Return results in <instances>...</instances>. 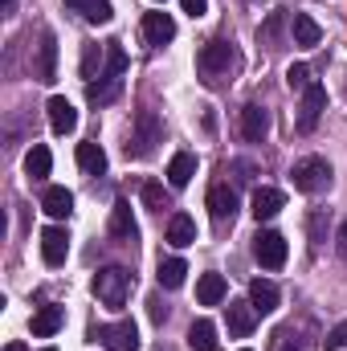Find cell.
Segmentation results:
<instances>
[{
    "label": "cell",
    "instance_id": "b9f144b4",
    "mask_svg": "<svg viewBox=\"0 0 347 351\" xmlns=\"http://www.w3.org/2000/svg\"><path fill=\"white\" fill-rule=\"evenodd\" d=\"M41 351H58V348H41Z\"/></svg>",
    "mask_w": 347,
    "mask_h": 351
},
{
    "label": "cell",
    "instance_id": "ac0fdd59",
    "mask_svg": "<svg viewBox=\"0 0 347 351\" xmlns=\"http://www.w3.org/2000/svg\"><path fill=\"white\" fill-rule=\"evenodd\" d=\"M282 204H286V196H282L278 188H254L250 213H254L258 221H270V217H278V213H282Z\"/></svg>",
    "mask_w": 347,
    "mask_h": 351
},
{
    "label": "cell",
    "instance_id": "f546056e",
    "mask_svg": "<svg viewBox=\"0 0 347 351\" xmlns=\"http://www.w3.org/2000/svg\"><path fill=\"white\" fill-rule=\"evenodd\" d=\"M282 25H286V8H274V12L265 16V25L258 29V41H261V45H270V49H278L274 41H278V33H282Z\"/></svg>",
    "mask_w": 347,
    "mask_h": 351
},
{
    "label": "cell",
    "instance_id": "7a4b0ae2",
    "mask_svg": "<svg viewBox=\"0 0 347 351\" xmlns=\"http://www.w3.org/2000/svg\"><path fill=\"white\" fill-rule=\"evenodd\" d=\"M164 143V119L156 110H139L135 114V127H131V139H127V156L131 160H152Z\"/></svg>",
    "mask_w": 347,
    "mask_h": 351
},
{
    "label": "cell",
    "instance_id": "ba28073f",
    "mask_svg": "<svg viewBox=\"0 0 347 351\" xmlns=\"http://www.w3.org/2000/svg\"><path fill=\"white\" fill-rule=\"evenodd\" d=\"M323 110H327V90L319 86V82H311V86L302 90V106H298V131L302 135H311L315 127H319V119H323Z\"/></svg>",
    "mask_w": 347,
    "mask_h": 351
},
{
    "label": "cell",
    "instance_id": "9c48e42d",
    "mask_svg": "<svg viewBox=\"0 0 347 351\" xmlns=\"http://www.w3.org/2000/svg\"><path fill=\"white\" fill-rule=\"evenodd\" d=\"M33 78L37 82H53L58 78V37L45 29L41 45H37V62H33Z\"/></svg>",
    "mask_w": 347,
    "mask_h": 351
},
{
    "label": "cell",
    "instance_id": "4316f807",
    "mask_svg": "<svg viewBox=\"0 0 347 351\" xmlns=\"http://www.w3.org/2000/svg\"><path fill=\"white\" fill-rule=\"evenodd\" d=\"M49 168H53L49 147H45V143H33V152L25 156V172L33 176V180H45V176H49Z\"/></svg>",
    "mask_w": 347,
    "mask_h": 351
},
{
    "label": "cell",
    "instance_id": "d4e9b609",
    "mask_svg": "<svg viewBox=\"0 0 347 351\" xmlns=\"http://www.w3.org/2000/svg\"><path fill=\"white\" fill-rule=\"evenodd\" d=\"M78 168L90 176H102L106 172V152L94 143V139H86V143H78Z\"/></svg>",
    "mask_w": 347,
    "mask_h": 351
},
{
    "label": "cell",
    "instance_id": "836d02e7",
    "mask_svg": "<svg viewBox=\"0 0 347 351\" xmlns=\"http://www.w3.org/2000/svg\"><path fill=\"white\" fill-rule=\"evenodd\" d=\"M274 351H302V339L290 327H282V331H274Z\"/></svg>",
    "mask_w": 347,
    "mask_h": 351
},
{
    "label": "cell",
    "instance_id": "e575fe53",
    "mask_svg": "<svg viewBox=\"0 0 347 351\" xmlns=\"http://www.w3.org/2000/svg\"><path fill=\"white\" fill-rule=\"evenodd\" d=\"M323 348H327V351H339V348H347V323H339V327H335V331H331V335L323 339Z\"/></svg>",
    "mask_w": 347,
    "mask_h": 351
},
{
    "label": "cell",
    "instance_id": "5b68a950",
    "mask_svg": "<svg viewBox=\"0 0 347 351\" xmlns=\"http://www.w3.org/2000/svg\"><path fill=\"white\" fill-rule=\"evenodd\" d=\"M331 164L323 160V156H302L294 168H290V180H294V188L298 192H307V196H315V192H327L331 188Z\"/></svg>",
    "mask_w": 347,
    "mask_h": 351
},
{
    "label": "cell",
    "instance_id": "f35d334b",
    "mask_svg": "<svg viewBox=\"0 0 347 351\" xmlns=\"http://www.w3.org/2000/svg\"><path fill=\"white\" fill-rule=\"evenodd\" d=\"M339 254H347V221H344V229H339Z\"/></svg>",
    "mask_w": 347,
    "mask_h": 351
},
{
    "label": "cell",
    "instance_id": "d6a6232c",
    "mask_svg": "<svg viewBox=\"0 0 347 351\" xmlns=\"http://www.w3.org/2000/svg\"><path fill=\"white\" fill-rule=\"evenodd\" d=\"M286 86H290V90H307V86H311V66L294 62V66L286 70Z\"/></svg>",
    "mask_w": 347,
    "mask_h": 351
},
{
    "label": "cell",
    "instance_id": "5bb4252c",
    "mask_svg": "<svg viewBox=\"0 0 347 351\" xmlns=\"http://www.w3.org/2000/svg\"><path fill=\"white\" fill-rule=\"evenodd\" d=\"M225 323H229V335H237V339L254 335V327H258L254 302H229V306H225Z\"/></svg>",
    "mask_w": 347,
    "mask_h": 351
},
{
    "label": "cell",
    "instance_id": "9a60e30c",
    "mask_svg": "<svg viewBox=\"0 0 347 351\" xmlns=\"http://www.w3.org/2000/svg\"><path fill=\"white\" fill-rule=\"evenodd\" d=\"M143 37H147V45H168L176 37L172 12H147L143 16Z\"/></svg>",
    "mask_w": 347,
    "mask_h": 351
},
{
    "label": "cell",
    "instance_id": "ffe728a7",
    "mask_svg": "<svg viewBox=\"0 0 347 351\" xmlns=\"http://www.w3.org/2000/svg\"><path fill=\"white\" fill-rule=\"evenodd\" d=\"M225 294H229V286H225L221 274H200V282H196V302L200 306H221Z\"/></svg>",
    "mask_w": 347,
    "mask_h": 351
},
{
    "label": "cell",
    "instance_id": "1f68e13d",
    "mask_svg": "<svg viewBox=\"0 0 347 351\" xmlns=\"http://www.w3.org/2000/svg\"><path fill=\"white\" fill-rule=\"evenodd\" d=\"M98 62H106V49H98V45H86V49H82V78H86V86L94 82V78H98V74H94V66H98Z\"/></svg>",
    "mask_w": 347,
    "mask_h": 351
},
{
    "label": "cell",
    "instance_id": "484cf974",
    "mask_svg": "<svg viewBox=\"0 0 347 351\" xmlns=\"http://www.w3.org/2000/svg\"><path fill=\"white\" fill-rule=\"evenodd\" d=\"M188 348L192 351H217V327L208 319H196L188 327Z\"/></svg>",
    "mask_w": 347,
    "mask_h": 351
},
{
    "label": "cell",
    "instance_id": "30bf717a",
    "mask_svg": "<svg viewBox=\"0 0 347 351\" xmlns=\"http://www.w3.org/2000/svg\"><path fill=\"white\" fill-rule=\"evenodd\" d=\"M66 254H70V233L62 225L41 229V258H45V265H62Z\"/></svg>",
    "mask_w": 347,
    "mask_h": 351
},
{
    "label": "cell",
    "instance_id": "6da1fadb",
    "mask_svg": "<svg viewBox=\"0 0 347 351\" xmlns=\"http://www.w3.org/2000/svg\"><path fill=\"white\" fill-rule=\"evenodd\" d=\"M123 74H127V53H123L119 41H106V66H102L98 82H90L86 86L90 106H106V102H115L119 90H123Z\"/></svg>",
    "mask_w": 347,
    "mask_h": 351
},
{
    "label": "cell",
    "instance_id": "7402d4cb",
    "mask_svg": "<svg viewBox=\"0 0 347 351\" xmlns=\"http://www.w3.org/2000/svg\"><path fill=\"white\" fill-rule=\"evenodd\" d=\"M62 323H66V311L49 302V306H41V311L33 315V335H37V339H49V335L62 331Z\"/></svg>",
    "mask_w": 347,
    "mask_h": 351
},
{
    "label": "cell",
    "instance_id": "7bdbcfd3",
    "mask_svg": "<svg viewBox=\"0 0 347 351\" xmlns=\"http://www.w3.org/2000/svg\"><path fill=\"white\" fill-rule=\"evenodd\" d=\"M156 4H164V0H156Z\"/></svg>",
    "mask_w": 347,
    "mask_h": 351
},
{
    "label": "cell",
    "instance_id": "f1b7e54d",
    "mask_svg": "<svg viewBox=\"0 0 347 351\" xmlns=\"http://www.w3.org/2000/svg\"><path fill=\"white\" fill-rule=\"evenodd\" d=\"M139 200H143L147 208H156V213H164V208H168V192H164V184H160V180H143V184H139Z\"/></svg>",
    "mask_w": 347,
    "mask_h": 351
},
{
    "label": "cell",
    "instance_id": "ee69618b",
    "mask_svg": "<svg viewBox=\"0 0 347 351\" xmlns=\"http://www.w3.org/2000/svg\"><path fill=\"white\" fill-rule=\"evenodd\" d=\"M241 351H250V348H241Z\"/></svg>",
    "mask_w": 347,
    "mask_h": 351
},
{
    "label": "cell",
    "instance_id": "4fadbf2b",
    "mask_svg": "<svg viewBox=\"0 0 347 351\" xmlns=\"http://www.w3.org/2000/svg\"><path fill=\"white\" fill-rule=\"evenodd\" d=\"M110 237L123 245H135V237H139V225H135L127 200H115V208H110Z\"/></svg>",
    "mask_w": 347,
    "mask_h": 351
},
{
    "label": "cell",
    "instance_id": "3957f363",
    "mask_svg": "<svg viewBox=\"0 0 347 351\" xmlns=\"http://www.w3.org/2000/svg\"><path fill=\"white\" fill-rule=\"evenodd\" d=\"M131 286H135V278H131V269H123V265H106V269L94 274V298H98L102 306H110V311H123V306H127Z\"/></svg>",
    "mask_w": 347,
    "mask_h": 351
},
{
    "label": "cell",
    "instance_id": "8fae6325",
    "mask_svg": "<svg viewBox=\"0 0 347 351\" xmlns=\"http://www.w3.org/2000/svg\"><path fill=\"white\" fill-rule=\"evenodd\" d=\"M45 110H49V127H53V135H70V131L78 127V110H74V102H70L66 94H53Z\"/></svg>",
    "mask_w": 347,
    "mask_h": 351
},
{
    "label": "cell",
    "instance_id": "ab89813d",
    "mask_svg": "<svg viewBox=\"0 0 347 351\" xmlns=\"http://www.w3.org/2000/svg\"><path fill=\"white\" fill-rule=\"evenodd\" d=\"M4 351H29V348H25V343H8Z\"/></svg>",
    "mask_w": 347,
    "mask_h": 351
},
{
    "label": "cell",
    "instance_id": "44dd1931",
    "mask_svg": "<svg viewBox=\"0 0 347 351\" xmlns=\"http://www.w3.org/2000/svg\"><path fill=\"white\" fill-rule=\"evenodd\" d=\"M278 286L270 282V278H254L250 282V302H254V311L258 315H270V311H278Z\"/></svg>",
    "mask_w": 347,
    "mask_h": 351
},
{
    "label": "cell",
    "instance_id": "83f0119b",
    "mask_svg": "<svg viewBox=\"0 0 347 351\" xmlns=\"http://www.w3.org/2000/svg\"><path fill=\"white\" fill-rule=\"evenodd\" d=\"M184 274H188L184 258H168V262H160V269H156V278H160V286H164V290L184 286Z\"/></svg>",
    "mask_w": 347,
    "mask_h": 351
},
{
    "label": "cell",
    "instance_id": "8d00e7d4",
    "mask_svg": "<svg viewBox=\"0 0 347 351\" xmlns=\"http://www.w3.org/2000/svg\"><path fill=\"white\" fill-rule=\"evenodd\" d=\"M152 319H156V323H164V319H168V306H164L160 298H152Z\"/></svg>",
    "mask_w": 347,
    "mask_h": 351
},
{
    "label": "cell",
    "instance_id": "52a82bcc",
    "mask_svg": "<svg viewBox=\"0 0 347 351\" xmlns=\"http://www.w3.org/2000/svg\"><path fill=\"white\" fill-rule=\"evenodd\" d=\"M254 262L261 269H282L286 265V237L274 233V229H258V237H254Z\"/></svg>",
    "mask_w": 347,
    "mask_h": 351
},
{
    "label": "cell",
    "instance_id": "2e32d148",
    "mask_svg": "<svg viewBox=\"0 0 347 351\" xmlns=\"http://www.w3.org/2000/svg\"><path fill=\"white\" fill-rule=\"evenodd\" d=\"M41 208H45L53 221H66V217L74 213V192H70V188H62V184H53V188H45V192H41Z\"/></svg>",
    "mask_w": 347,
    "mask_h": 351
},
{
    "label": "cell",
    "instance_id": "60d3db41",
    "mask_svg": "<svg viewBox=\"0 0 347 351\" xmlns=\"http://www.w3.org/2000/svg\"><path fill=\"white\" fill-rule=\"evenodd\" d=\"M12 4H16V0H4V12H12Z\"/></svg>",
    "mask_w": 347,
    "mask_h": 351
},
{
    "label": "cell",
    "instance_id": "74e56055",
    "mask_svg": "<svg viewBox=\"0 0 347 351\" xmlns=\"http://www.w3.org/2000/svg\"><path fill=\"white\" fill-rule=\"evenodd\" d=\"M66 4H70V8H78V12L86 16V12H90V8H94V4H98V0H66Z\"/></svg>",
    "mask_w": 347,
    "mask_h": 351
},
{
    "label": "cell",
    "instance_id": "cb8c5ba5",
    "mask_svg": "<svg viewBox=\"0 0 347 351\" xmlns=\"http://www.w3.org/2000/svg\"><path fill=\"white\" fill-rule=\"evenodd\" d=\"M168 241H172L176 250H184V245L196 241V221L188 213H176L172 221H168Z\"/></svg>",
    "mask_w": 347,
    "mask_h": 351
},
{
    "label": "cell",
    "instance_id": "4dcf8cb0",
    "mask_svg": "<svg viewBox=\"0 0 347 351\" xmlns=\"http://www.w3.org/2000/svg\"><path fill=\"white\" fill-rule=\"evenodd\" d=\"M307 233H311V245H315V250L327 241V213H323V208H315V213L307 217Z\"/></svg>",
    "mask_w": 347,
    "mask_h": 351
},
{
    "label": "cell",
    "instance_id": "e0dca14e",
    "mask_svg": "<svg viewBox=\"0 0 347 351\" xmlns=\"http://www.w3.org/2000/svg\"><path fill=\"white\" fill-rule=\"evenodd\" d=\"M265 131H270V110L258 106V102H250V106L241 110V135H246L250 143H261Z\"/></svg>",
    "mask_w": 347,
    "mask_h": 351
},
{
    "label": "cell",
    "instance_id": "8992f818",
    "mask_svg": "<svg viewBox=\"0 0 347 351\" xmlns=\"http://www.w3.org/2000/svg\"><path fill=\"white\" fill-rule=\"evenodd\" d=\"M94 339L106 351H139V331L131 319H119V323H102L94 327Z\"/></svg>",
    "mask_w": 347,
    "mask_h": 351
},
{
    "label": "cell",
    "instance_id": "277c9868",
    "mask_svg": "<svg viewBox=\"0 0 347 351\" xmlns=\"http://www.w3.org/2000/svg\"><path fill=\"white\" fill-rule=\"evenodd\" d=\"M229 66H233V41L217 37V41L200 45V53H196V74H200L204 86H217L221 74H229Z\"/></svg>",
    "mask_w": 347,
    "mask_h": 351
},
{
    "label": "cell",
    "instance_id": "d6986e66",
    "mask_svg": "<svg viewBox=\"0 0 347 351\" xmlns=\"http://www.w3.org/2000/svg\"><path fill=\"white\" fill-rule=\"evenodd\" d=\"M290 33H294V45H302V49H311V45L323 41V29H319V21H315L311 12H294Z\"/></svg>",
    "mask_w": 347,
    "mask_h": 351
},
{
    "label": "cell",
    "instance_id": "7c38bea8",
    "mask_svg": "<svg viewBox=\"0 0 347 351\" xmlns=\"http://www.w3.org/2000/svg\"><path fill=\"white\" fill-rule=\"evenodd\" d=\"M208 213H213L217 225L233 221V217H237V192H233L229 184H213V188H208Z\"/></svg>",
    "mask_w": 347,
    "mask_h": 351
},
{
    "label": "cell",
    "instance_id": "603a6c76",
    "mask_svg": "<svg viewBox=\"0 0 347 351\" xmlns=\"http://www.w3.org/2000/svg\"><path fill=\"white\" fill-rule=\"evenodd\" d=\"M192 176H196V156L192 152H176L172 164H168V184L172 188H188Z\"/></svg>",
    "mask_w": 347,
    "mask_h": 351
},
{
    "label": "cell",
    "instance_id": "d590c367",
    "mask_svg": "<svg viewBox=\"0 0 347 351\" xmlns=\"http://www.w3.org/2000/svg\"><path fill=\"white\" fill-rule=\"evenodd\" d=\"M180 4H184L188 16H204V12H208V0H180Z\"/></svg>",
    "mask_w": 347,
    "mask_h": 351
}]
</instances>
